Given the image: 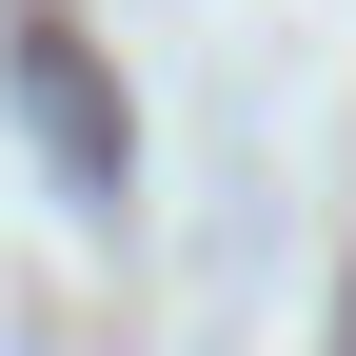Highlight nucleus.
I'll return each instance as SVG.
<instances>
[{"label":"nucleus","instance_id":"obj_1","mask_svg":"<svg viewBox=\"0 0 356 356\" xmlns=\"http://www.w3.org/2000/svg\"><path fill=\"white\" fill-rule=\"evenodd\" d=\"M0 79H20V139H40V178H60L79 218L139 198V99L99 79V40H79L60 0H20V20H0Z\"/></svg>","mask_w":356,"mask_h":356}]
</instances>
